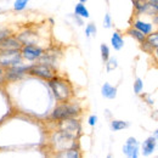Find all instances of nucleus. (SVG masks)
<instances>
[{
    "label": "nucleus",
    "instance_id": "1",
    "mask_svg": "<svg viewBox=\"0 0 158 158\" xmlns=\"http://www.w3.org/2000/svg\"><path fill=\"white\" fill-rule=\"evenodd\" d=\"M49 86L51 88L55 98L59 101H67L71 98L72 91H71V86L68 81L57 78V77H54V78L49 79Z\"/></svg>",
    "mask_w": 158,
    "mask_h": 158
},
{
    "label": "nucleus",
    "instance_id": "2",
    "mask_svg": "<svg viewBox=\"0 0 158 158\" xmlns=\"http://www.w3.org/2000/svg\"><path fill=\"white\" fill-rule=\"evenodd\" d=\"M21 62L22 55L20 50H0V66L2 68L17 66Z\"/></svg>",
    "mask_w": 158,
    "mask_h": 158
},
{
    "label": "nucleus",
    "instance_id": "3",
    "mask_svg": "<svg viewBox=\"0 0 158 158\" xmlns=\"http://www.w3.org/2000/svg\"><path fill=\"white\" fill-rule=\"evenodd\" d=\"M80 112V107L78 105H69V103H63L59 107H56L54 110V112L51 113V118L52 119H62L66 118H72L74 116L79 114Z\"/></svg>",
    "mask_w": 158,
    "mask_h": 158
},
{
    "label": "nucleus",
    "instance_id": "4",
    "mask_svg": "<svg viewBox=\"0 0 158 158\" xmlns=\"http://www.w3.org/2000/svg\"><path fill=\"white\" fill-rule=\"evenodd\" d=\"M28 73L44 79H51L55 77V69L50 64H45V63H38V64L29 66Z\"/></svg>",
    "mask_w": 158,
    "mask_h": 158
},
{
    "label": "nucleus",
    "instance_id": "5",
    "mask_svg": "<svg viewBox=\"0 0 158 158\" xmlns=\"http://www.w3.org/2000/svg\"><path fill=\"white\" fill-rule=\"evenodd\" d=\"M44 50L37 46L35 44H29V45H22L21 48V55L22 59H26L27 61H37L43 55Z\"/></svg>",
    "mask_w": 158,
    "mask_h": 158
},
{
    "label": "nucleus",
    "instance_id": "6",
    "mask_svg": "<svg viewBox=\"0 0 158 158\" xmlns=\"http://www.w3.org/2000/svg\"><path fill=\"white\" fill-rule=\"evenodd\" d=\"M61 129H62V133L68 135L69 138H74L77 134L79 133V124L77 120L72 118H66L62 119V123H61Z\"/></svg>",
    "mask_w": 158,
    "mask_h": 158
},
{
    "label": "nucleus",
    "instance_id": "7",
    "mask_svg": "<svg viewBox=\"0 0 158 158\" xmlns=\"http://www.w3.org/2000/svg\"><path fill=\"white\" fill-rule=\"evenodd\" d=\"M28 68L29 66H12V67H9L6 68V72H5V78L9 79V80H19L20 78H22L24 74L28 73Z\"/></svg>",
    "mask_w": 158,
    "mask_h": 158
},
{
    "label": "nucleus",
    "instance_id": "8",
    "mask_svg": "<svg viewBox=\"0 0 158 158\" xmlns=\"http://www.w3.org/2000/svg\"><path fill=\"white\" fill-rule=\"evenodd\" d=\"M123 152L125 156L130 158H136L139 152V142L135 138H129L125 145L123 146Z\"/></svg>",
    "mask_w": 158,
    "mask_h": 158
},
{
    "label": "nucleus",
    "instance_id": "9",
    "mask_svg": "<svg viewBox=\"0 0 158 158\" xmlns=\"http://www.w3.org/2000/svg\"><path fill=\"white\" fill-rule=\"evenodd\" d=\"M21 41L12 35H9L5 39L0 40V50H21Z\"/></svg>",
    "mask_w": 158,
    "mask_h": 158
},
{
    "label": "nucleus",
    "instance_id": "10",
    "mask_svg": "<svg viewBox=\"0 0 158 158\" xmlns=\"http://www.w3.org/2000/svg\"><path fill=\"white\" fill-rule=\"evenodd\" d=\"M17 39L20 40L22 45H29V44H35L38 40V37L35 33H33L31 31H26L17 35Z\"/></svg>",
    "mask_w": 158,
    "mask_h": 158
},
{
    "label": "nucleus",
    "instance_id": "11",
    "mask_svg": "<svg viewBox=\"0 0 158 158\" xmlns=\"http://www.w3.org/2000/svg\"><path fill=\"white\" fill-rule=\"evenodd\" d=\"M101 94L106 99H110V100L116 99V96H117V88L116 86H112L108 83H105L102 85V88H101Z\"/></svg>",
    "mask_w": 158,
    "mask_h": 158
},
{
    "label": "nucleus",
    "instance_id": "12",
    "mask_svg": "<svg viewBox=\"0 0 158 158\" xmlns=\"http://www.w3.org/2000/svg\"><path fill=\"white\" fill-rule=\"evenodd\" d=\"M156 148V138L155 136H151V138H147L143 143H142V150H143V156H148L151 155Z\"/></svg>",
    "mask_w": 158,
    "mask_h": 158
},
{
    "label": "nucleus",
    "instance_id": "13",
    "mask_svg": "<svg viewBox=\"0 0 158 158\" xmlns=\"http://www.w3.org/2000/svg\"><path fill=\"white\" fill-rule=\"evenodd\" d=\"M134 28H136L140 32H142L145 35H147V34H150L152 32V24L145 23L142 21H135L134 22Z\"/></svg>",
    "mask_w": 158,
    "mask_h": 158
},
{
    "label": "nucleus",
    "instance_id": "14",
    "mask_svg": "<svg viewBox=\"0 0 158 158\" xmlns=\"http://www.w3.org/2000/svg\"><path fill=\"white\" fill-rule=\"evenodd\" d=\"M111 44H112V46H113V49L114 50H122V48L124 46V40L122 38V35L117 33V32H114L113 34H112V38H111Z\"/></svg>",
    "mask_w": 158,
    "mask_h": 158
},
{
    "label": "nucleus",
    "instance_id": "15",
    "mask_svg": "<svg viewBox=\"0 0 158 158\" xmlns=\"http://www.w3.org/2000/svg\"><path fill=\"white\" fill-rule=\"evenodd\" d=\"M74 12H76V15H78L79 17H81V19H88V17L90 16L88 9L84 6V2H79V4L76 5Z\"/></svg>",
    "mask_w": 158,
    "mask_h": 158
},
{
    "label": "nucleus",
    "instance_id": "16",
    "mask_svg": "<svg viewBox=\"0 0 158 158\" xmlns=\"http://www.w3.org/2000/svg\"><path fill=\"white\" fill-rule=\"evenodd\" d=\"M128 127H129V123L128 122H124V120H112L111 122V129L113 131H118V130L127 129Z\"/></svg>",
    "mask_w": 158,
    "mask_h": 158
},
{
    "label": "nucleus",
    "instance_id": "17",
    "mask_svg": "<svg viewBox=\"0 0 158 158\" xmlns=\"http://www.w3.org/2000/svg\"><path fill=\"white\" fill-rule=\"evenodd\" d=\"M128 34L131 35L133 38H135V39L138 40V41H140V43H142V41L146 40V35H145L142 32H140L139 29H136V28H131V29H129V31H128Z\"/></svg>",
    "mask_w": 158,
    "mask_h": 158
},
{
    "label": "nucleus",
    "instance_id": "18",
    "mask_svg": "<svg viewBox=\"0 0 158 158\" xmlns=\"http://www.w3.org/2000/svg\"><path fill=\"white\" fill-rule=\"evenodd\" d=\"M29 1L31 0H15L14 1V10L15 11H23L27 7Z\"/></svg>",
    "mask_w": 158,
    "mask_h": 158
},
{
    "label": "nucleus",
    "instance_id": "19",
    "mask_svg": "<svg viewBox=\"0 0 158 158\" xmlns=\"http://www.w3.org/2000/svg\"><path fill=\"white\" fill-rule=\"evenodd\" d=\"M117 66H118V62H117V60L114 59V57H110L106 61V69H107V72H111V71L116 69Z\"/></svg>",
    "mask_w": 158,
    "mask_h": 158
},
{
    "label": "nucleus",
    "instance_id": "20",
    "mask_svg": "<svg viewBox=\"0 0 158 158\" xmlns=\"http://www.w3.org/2000/svg\"><path fill=\"white\" fill-rule=\"evenodd\" d=\"M100 50H101V57H102V61H107L110 59V48L106 45V44H101L100 46Z\"/></svg>",
    "mask_w": 158,
    "mask_h": 158
},
{
    "label": "nucleus",
    "instance_id": "21",
    "mask_svg": "<svg viewBox=\"0 0 158 158\" xmlns=\"http://www.w3.org/2000/svg\"><path fill=\"white\" fill-rule=\"evenodd\" d=\"M146 40L151 44V46L152 48H158V33H153V34H151V35H148Z\"/></svg>",
    "mask_w": 158,
    "mask_h": 158
},
{
    "label": "nucleus",
    "instance_id": "22",
    "mask_svg": "<svg viewBox=\"0 0 158 158\" xmlns=\"http://www.w3.org/2000/svg\"><path fill=\"white\" fill-rule=\"evenodd\" d=\"M96 26L94 24V23H89L88 26H86V29H85V34H86V37H91V35H95L96 34Z\"/></svg>",
    "mask_w": 158,
    "mask_h": 158
},
{
    "label": "nucleus",
    "instance_id": "23",
    "mask_svg": "<svg viewBox=\"0 0 158 158\" xmlns=\"http://www.w3.org/2000/svg\"><path fill=\"white\" fill-rule=\"evenodd\" d=\"M66 153H61L60 157H68V158H78L79 153L77 150H68V151H64Z\"/></svg>",
    "mask_w": 158,
    "mask_h": 158
},
{
    "label": "nucleus",
    "instance_id": "24",
    "mask_svg": "<svg viewBox=\"0 0 158 158\" xmlns=\"http://www.w3.org/2000/svg\"><path fill=\"white\" fill-rule=\"evenodd\" d=\"M9 35H12L11 29H9V28H6V27H0V40L5 39V38L9 37Z\"/></svg>",
    "mask_w": 158,
    "mask_h": 158
},
{
    "label": "nucleus",
    "instance_id": "25",
    "mask_svg": "<svg viewBox=\"0 0 158 158\" xmlns=\"http://www.w3.org/2000/svg\"><path fill=\"white\" fill-rule=\"evenodd\" d=\"M142 88H143L142 80L140 78H136L135 83H134V91H135V94H140L142 91Z\"/></svg>",
    "mask_w": 158,
    "mask_h": 158
},
{
    "label": "nucleus",
    "instance_id": "26",
    "mask_svg": "<svg viewBox=\"0 0 158 158\" xmlns=\"http://www.w3.org/2000/svg\"><path fill=\"white\" fill-rule=\"evenodd\" d=\"M103 26H105V28L112 27V20H111V16H110L108 14H106V16H105V19H103Z\"/></svg>",
    "mask_w": 158,
    "mask_h": 158
},
{
    "label": "nucleus",
    "instance_id": "27",
    "mask_svg": "<svg viewBox=\"0 0 158 158\" xmlns=\"http://www.w3.org/2000/svg\"><path fill=\"white\" fill-rule=\"evenodd\" d=\"M96 122H98V117L94 114V116H90L89 117V120H88V123H89V125H91V127H94L95 124H96Z\"/></svg>",
    "mask_w": 158,
    "mask_h": 158
},
{
    "label": "nucleus",
    "instance_id": "28",
    "mask_svg": "<svg viewBox=\"0 0 158 158\" xmlns=\"http://www.w3.org/2000/svg\"><path fill=\"white\" fill-rule=\"evenodd\" d=\"M155 138L158 139V129L156 130V131H155Z\"/></svg>",
    "mask_w": 158,
    "mask_h": 158
},
{
    "label": "nucleus",
    "instance_id": "29",
    "mask_svg": "<svg viewBox=\"0 0 158 158\" xmlns=\"http://www.w3.org/2000/svg\"><path fill=\"white\" fill-rule=\"evenodd\" d=\"M155 55H156V57L158 59V48L156 49V51H155Z\"/></svg>",
    "mask_w": 158,
    "mask_h": 158
},
{
    "label": "nucleus",
    "instance_id": "30",
    "mask_svg": "<svg viewBox=\"0 0 158 158\" xmlns=\"http://www.w3.org/2000/svg\"><path fill=\"white\" fill-rule=\"evenodd\" d=\"M2 73H4V71H2V68H0V76H2Z\"/></svg>",
    "mask_w": 158,
    "mask_h": 158
},
{
    "label": "nucleus",
    "instance_id": "31",
    "mask_svg": "<svg viewBox=\"0 0 158 158\" xmlns=\"http://www.w3.org/2000/svg\"><path fill=\"white\" fill-rule=\"evenodd\" d=\"M136 1H143V0H133V2H136Z\"/></svg>",
    "mask_w": 158,
    "mask_h": 158
},
{
    "label": "nucleus",
    "instance_id": "32",
    "mask_svg": "<svg viewBox=\"0 0 158 158\" xmlns=\"http://www.w3.org/2000/svg\"><path fill=\"white\" fill-rule=\"evenodd\" d=\"M79 1H80V2H85L86 0H79Z\"/></svg>",
    "mask_w": 158,
    "mask_h": 158
},
{
    "label": "nucleus",
    "instance_id": "33",
    "mask_svg": "<svg viewBox=\"0 0 158 158\" xmlns=\"http://www.w3.org/2000/svg\"><path fill=\"white\" fill-rule=\"evenodd\" d=\"M155 21H156V22H157V23H158V16H157V17H156V19H155Z\"/></svg>",
    "mask_w": 158,
    "mask_h": 158
}]
</instances>
